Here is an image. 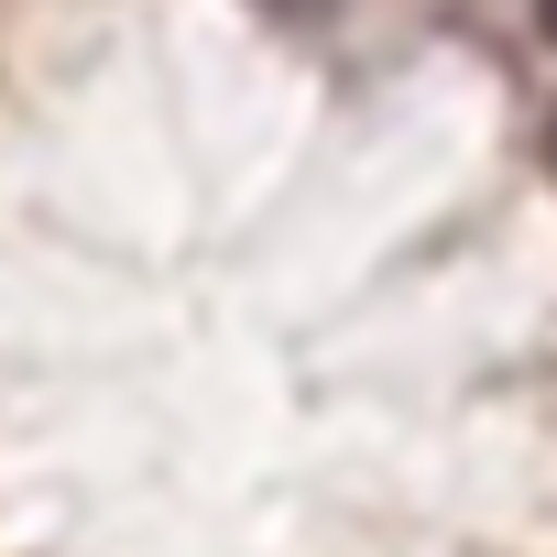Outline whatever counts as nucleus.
Instances as JSON below:
<instances>
[{
    "instance_id": "nucleus-1",
    "label": "nucleus",
    "mask_w": 557,
    "mask_h": 557,
    "mask_svg": "<svg viewBox=\"0 0 557 557\" xmlns=\"http://www.w3.org/2000/svg\"><path fill=\"white\" fill-rule=\"evenodd\" d=\"M273 12H285V23H329V12H339V0H273Z\"/></svg>"
},
{
    "instance_id": "nucleus-2",
    "label": "nucleus",
    "mask_w": 557,
    "mask_h": 557,
    "mask_svg": "<svg viewBox=\"0 0 557 557\" xmlns=\"http://www.w3.org/2000/svg\"><path fill=\"white\" fill-rule=\"evenodd\" d=\"M535 45H557V0H535Z\"/></svg>"
},
{
    "instance_id": "nucleus-3",
    "label": "nucleus",
    "mask_w": 557,
    "mask_h": 557,
    "mask_svg": "<svg viewBox=\"0 0 557 557\" xmlns=\"http://www.w3.org/2000/svg\"><path fill=\"white\" fill-rule=\"evenodd\" d=\"M546 164H557V110H546Z\"/></svg>"
}]
</instances>
